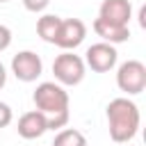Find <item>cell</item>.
<instances>
[{
  "instance_id": "9c48e42d",
  "label": "cell",
  "mask_w": 146,
  "mask_h": 146,
  "mask_svg": "<svg viewBox=\"0 0 146 146\" xmlns=\"http://www.w3.org/2000/svg\"><path fill=\"white\" fill-rule=\"evenodd\" d=\"M98 18L116 25H128L132 18V5L130 0H103L98 9Z\"/></svg>"
},
{
  "instance_id": "5b68a950",
  "label": "cell",
  "mask_w": 146,
  "mask_h": 146,
  "mask_svg": "<svg viewBox=\"0 0 146 146\" xmlns=\"http://www.w3.org/2000/svg\"><path fill=\"white\" fill-rule=\"evenodd\" d=\"M84 66H89L94 73H107L116 66V59H119V52L112 43H105V41H98V43H91L84 52Z\"/></svg>"
},
{
  "instance_id": "3957f363",
  "label": "cell",
  "mask_w": 146,
  "mask_h": 146,
  "mask_svg": "<svg viewBox=\"0 0 146 146\" xmlns=\"http://www.w3.org/2000/svg\"><path fill=\"white\" fill-rule=\"evenodd\" d=\"M84 73H87L84 59L80 55L71 52V50H64L52 62V75H55L57 84H62V87H75V84H80L84 80Z\"/></svg>"
},
{
  "instance_id": "9a60e30c",
  "label": "cell",
  "mask_w": 146,
  "mask_h": 146,
  "mask_svg": "<svg viewBox=\"0 0 146 146\" xmlns=\"http://www.w3.org/2000/svg\"><path fill=\"white\" fill-rule=\"evenodd\" d=\"M9 46H11V30H9L7 25L0 23V52L7 50Z\"/></svg>"
},
{
  "instance_id": "ac0fdd59",
  "label": "cell",
  "mask_w": 146,
  "mask_h": 146,
  "mask_svg": "<svg viewBox=\"0 0 146 146\" xmlns=\"http://www.w3.org/2000/svg\"><path fill=\"white\" fill-rule=\"evenodd\" d=\"M0 2H9V0H0Z\"/></svg>"
},
{
  "instance_id": "8992f818",
  "label": "cell",
  "mask_w": 146,
  "mask_h": 146,
  "mask_svg": "<svg viewBox=\"0 0 146 146\" xmlns=\"http://www.w3.org/2000/svg\"><path fill=\"white\" fill-rule=\"evenodd\" d=\"M43 71V62L34 50H21L11 57V73L21 82H34Z\"/></svg>"
},
{
  "instance_id": "7c38bea8",
  "label": "cell",
  "mask_w": 146,
  "mask_h": 146,
  "mask_svg": "<svg viewBox=\"0 0 146 146\" xmlns=\"http://www.w3.org/2000/svg\"><path fill=\"white\" fill-rule=\"evenodd\" d=\"M50 146H87V137L75 128H62Z\"/></svg>"
},
{
  "instance_id": "52a82bcc",
  "label": "cell",
  "mask_w": 146,
  "mask_h": 146,
  "mask_svg": "<svg viewBox=\"0 0 146 146\" xmlns=\"http://www.w3.org/2000/svg\"><path fill=\"white\" fill-rule=\"evenodd\" d=\"M84 36H87V25L80 18H62L55 46L62 50H75L84 41Z\"/></svg>"
},
{
  "instance_id": "7a4b0ae2",
  "label": "cell",
  "mask_w": 146,
  "mask_h": 146,
  "mask_svg": "<svg viewBox=\"0 0 146 146\" xmlns=\"http://www.w3.org/2000/svg\"><path fill=\"white\" fill-rule=\"evenodd\" d=\"M105 114H107L110 139L114 144H128L137 135L141 116H139V107L130 98L121 96V98L110 100L107 107H105Z\"/></svg>"
},
{
  "instance_id": "4fadbf2b",
  "label": "cell",
  "mask_w": 146,
  "mask_h": 146,
  "mask_svg": "<svg viewBox=\"0 0 146 146\" xmlns=\"http://www.w3.org/2000/svg\"><path fill=\"white\" fill-rule=\"evenodd\" d=\"M23 2V7L27 9V11H32V14H39V11H43L48 5H50V0H21Z\"/></svg>"
},
{
  "instance_id": "8fae6325",
  "label": "cell",
  "mask_w": 146,
  "mask_h": 146,
  "mask_svg": "<svg viewBox=\"0 0 146 146\" xmlns=\"http://www.w3.org/2000/svg\"><path fill=\"white\" fill-rule=\"evenodd\" d=\"M59 25H62V18H59L57 14H43V16L36 21V34H39L46 43H55L57 32H59Z\"/></svg>"
},
{
  "instance_id": "277c9868",
  "label": "cell",
  "mask_w": 146,
  "mask_h": 146,
  "mask_svg": "<svg viewBox=\"0 0 146 146\" xmlns=\"http://www.w3.org/2000/svg\"><path fill=\"white\" fill-rule=\"evenodd\" d=\"M116 87L128 96H137L146 89V66L139 59H128L116 71Z\"/></svg>"
},
{
  "instance_id": "30bf717a",
  "label": "cell",
  "mask_w": 146,
  "mask_h": 146,
  "mask_svg": "<svg viewBox=\"0 0 146 146\" xmlns=\"http://www.w3.org/2000/svg\"><path fill=\"white\" fill-rule=\"evenodd\" d=\"M91 27H94V32L100 36V41L112 43V46L123 43V41L130 39V27H128V25H116V23H110V21L96 18Z\"/></svg>"
},
{
  "instance_id": "e0dca14e",
  "label": "cell",
  "mask_w": 146,
  "mask_h": 146,
  "mask_svg": "<svg viewBox=\"0 0 146 146\" xmlns=\"http://www.w3.org/2000/svg\"><path fill=\"white\" fill-rule=\"evenodd\" d=\"M144 18H146V7H141V9H139V25H141V27L146 25V21H144Z\"/></svg>"
},
{
  "instance_id": "ba28073f",
  "label": "cell",
  "mask_w": 146,
  "mask_h": 146,
  "mask_svg": "<svg viewBox=\"0 0 146 146\" xmlns=\"http://www.w3.org/2000/svg\"><path fill=\"white\" fill-rule=\"evenodd\" d=\"M16 130H18V137H23V139H39L48 130V119L39 110H30V112L21 114Z\"/></svg>"
},
{
  "instance_id": "5bb4252c",
  "label": "cell",
  "mask_w": 146,
  "mask_h": 146,
  "mask_svg": "<svg viewBox=\"0 0 146 146\" xmlns=\"http://www.w3.org/2000/svg\"><path fill=\"white\" fill-rule=\"evenodd\" d=\"M11 119H14L11 107H9L7 103H2V100H0V128H7V125L11 123Z\"/></svg>"
},
{
  "instance_id": "6da1fadb",
  "label": "cell",
  "mask_w": 146,
  "mask_h": 146,
  "mask_svg": "<svg viewBox=\"0 0 146 146\" xmlns=\"http://www.w3.org/2000/svg\"><path fill=\"white\" fill-rule=\"evenodd\" d=\"M34 107L46 114L48 119V130H62L66 128L71 112H68V91L57 84V82H41L36 84L32 94Z\"/></svg>"
},
{
  "instance_id": "2e32d148",
  "label": "cell",
  "mask_w": 146,
  "mask_h": 146,
  "mask_svg": "<svg viewBox=\"0 0 146 146\" xmlns=\"http://www.w3.org/2000/svg\"><path fill=\"white\" fill-rule=\"evenodd\" d=\"M7 84V68L2 66V62H0V89Z\"/></svg>"
}]
</instances>
